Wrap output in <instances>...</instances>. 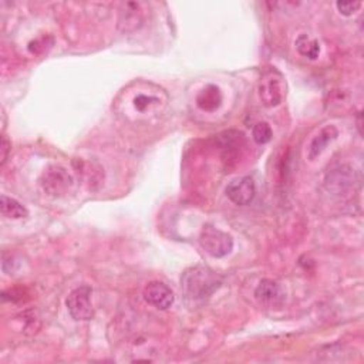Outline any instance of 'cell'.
<instances>
[{"mask_svg": "<svg viewBox=\"0 0 364 364\" xmlns=\"http://www.w3.org/2000/svg\"><path fill=\"white\" fill-rule=\"evenodd\" d=\"M184 293L194 302L208 299L219 289L222 279L210 268L195 266L188 269L181 279Z\"/></svg>", "mask_w": 364, "mask_h": 364, "instance_id": "1", "label": "cell"}, {"mask_svg": "<svg viewBox=\"0 0 364 364\" xmlns=\"http://www.w3.org/2000/svg\"><path fill=\"white\" fill-rule=\"evenodd\" d=\"M199 245L212 258H224L232 252L233 239L226 232L208 225L199 235Z\"/></svg>", "mask_w": 364, "mask_h": 364, "instance_id": "2", "label": "cell"}, {"mask_svg": "<svg viewBox=\"0 0 364 364\" xmlns=\"http://www.w3.org/2000/svg\"><path fill=\"white\" fill-rule=\"evenodd\" d=\"M92 295H93V291L89 286H80L68 295V298L66 300V306H67V310H68L70 316L73 317V320L89 321L94 317Z\"/></svg>", "mask_w": 364, "mask_h": 364, "instance_id": "3", "label": "cell"}, {"mask_svg": "<svg viewBox=\"0 0 364 364\" xmlns=\"http://www.w3.org/2000/svg\"><path fill=\"white\" fill-rule=\"evenodd\" d=\"M286 94V85L279 71L265 73L259 82V97L266 107H275L282 103Z\"/></svg>", "mask_w": 364, "mask_h": 364, "instance_id": "4", "label": "cell"}, {"mask_svg": "<svg viewBox=\"0 0 364 364\" xmlns=\"http://www.w3.org/2000/svg\"><path fill=\"white\" fill-rule=\"evenodd\" d=\"M40 185H42L43 191L49 195L61 196L67 194L73 187V178L63 167L52 166L43 173L42 178H40Z\"/></svg>", "mask_w": 364, "mask_h": 364, "instance_id": "5", "label": "cell"}, {"mask_svg": "<svg viewBox=\"0 0 364 364\" xmlns=\"http://www.w3.org/2000/svg\"><path fill=\"white\" fill-rule=\"evenodd\" d=\"M147 5L140 2H127L119 9L118 29L124 33L136 31L140 29L147 17Z\"/></svg>", "mask_w": 364, "mask_h": 364, "instance_id": "6", "label": "cell"}, {"mask_svg": "<svg viewBox=\"0 0 364 364\" xmlns=\"http://www.w3.org/2000/svg\"><path fill=\"white\" fill-rule=\"evenodd\" d=\"M256 195V185L251 177H240L233 180L226 188V196L235 205H249Z\"/></svg>", "mask_w": 364, "mask_h": 364, "instance_id": "7", "label": "cell"}, {"mask_svg": "<svg viewBox=\"0 0 364 364\" xmlns=\"http://www.w3.org/2000/svg\"><path fill=\"white\" fill-rule=\"evenodd\" d=\"M144 299L155 309L167 310L174 305V292L163 282H150L144 289Z\"/></svg>", "mask_w": 364, "mask_h": 364, "instance_id": "8", "label": "cell"}, {"mask_svg": "<svg viewBox=\"0 0 364 364\" xmlns=\"http://www.w3.org/2000/svg\"><path fill=\"white\" fill-rule=\"evenodd\" d=\"M356 178H354V170L350 167H337L333 170L328 178H326V185L330 191H335L336 194H344L350 189L354 188Z\"/></svg>", "mask_w": 364, "mask_h": 364, "instance_id": "9", "label": "cell"}, {"mask_svg": "<svg viewBox=\"0 0 364 364\" xmlns=\"http://www.w3.org/2000/svg\"><path fill=\"white\" fill-rule=\"evenodd\" d=\"M255 296L256 299L266 306H277L285 299V295L282 292V288L277 285L276 282L269 280V279H263L256 291H255Z\"/></svg>", "mask_w": 364, "mask_h": 364, "instance_id": "10", "label": "cell"}, {"mask_svg": "<svg viewBox=\"0 0 364 364\" xmlns=\"http://www.w3.org/2000/svg\"><path fill=\"white\" fill-rule=\"evenodd\" d=\"M337 136H339V131L335 126H326L325 129H321L309 145V158L310 159L317 158L323 151L328 148V145L332 141H335L337 138Z\"/></svg>", "mask_w": 364, "mask_h": 364, "instance_id": "11", "label": "cell"}, {"mask_svg": "<svg viewBox=\"0 0 364 364\" xmlns=\"http://www.w3.org/2000/svg\"><path fill=\"white\" fill-rule=\"evenodd\" d=\"M222 103V96L218 87L207 86L196 97V104L204 111H215Z\"/></svg>", "mask_w": 364, "mask_h": 364, "instance_id": "12", "label": "cell"}, {"mask_svg": "<svg viewBox=\"0 0 364 364\" xmlns=\"http://www.w3.org/2000/svg\"><path fill=\"white\" fill-rule=\"evenodd\" d=\"M0 211H2L3 217L10 219H22L29 215V211L19 201L8 195H2V198H0Z\"/></svg>", "mask_w": 364, "mask_h": 364, "instance_id": "13", "label": "cell"}, {"mask_svg": "<svg viewBox=\"0 0 364 364\" xmlns=\"http://www.w3.org/2000/svg\"><path fill=\"white\" fill-rule=\"evenodd\" d=\"M296 49L298 52L303 56V57H307L310 60H316L320 54V46H319V42L312 37H309L307 34H300L298 38H296Z\"/></svg>", "mask_w": 364, "mask_h": 364, "instance_id": "14", "label": "cell"}, {"mask_svg": "<svg viewBox=\"0 0 364 364\" xmlns=\"http://www.w3.org/2000/svg\"><path fill=\"white\" fill-rule=\"evenodd\" d=\"M252 137H254L256 144L263 145V144H268L272 140L273 133H272V129H270V126L268 123H259V124H256L254 127Z\"/></svg>", "mask_w": 364, "mask_h": 364, "instance_id": "15", "label": "cell"}, {"mask_svg": "<svg viewBox=\"0 0 364 364\" xmlns=\"http://www.w3.org/2000/svg\"><path fill=\"white\" fill-rule=\"evenodd\" d=\"M336 8L343 16H351L361 8V3L360 2H337Z\"/></svg>", "mask_w": 364, "mask_h": 364, "instance_id": "16", "label": "cell"}, {"mask_svg": "<svg viewBox=\"0 0 364 364\" xmlns=\"http://www.w3.org/2000/svg\"><path fill=\"white\" fill-rule=\"evenodd\" d=\"M152 103H158L156 97H151V96H145V94H140L136 97L134 100V105L138 111H145Z\"/></svg>", "mask_w": 364, "mask_h": 364, "instance_id": "17", "label": "cell"}, {"mask_svg": "<svg viewBox=\"0 0 364 364\" xmlns=\"http://www.w3.org/2000/svg\"><path fill=\"white\" fill-rule=\"evenodd\" d=\"M10 147L12 145H10L9 140L6 138V136H3L2 137V144H0V152H2V155H0V164H2V166H5V163H6V159L9 156Z\"/></svg>", "mask_w": 364, "mask_h": 364, "instance_id": "18", "label": "cell"}]
</instances>
